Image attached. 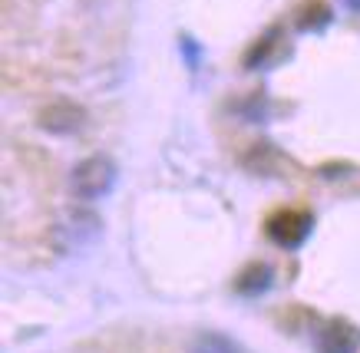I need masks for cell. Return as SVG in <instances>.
Instances as JSON below:
<instances>
[{
    "label": "cell",
    "mask_w": 360,
    "mask_h": 353,
    "mask_svg": "<svg viewBox=\"0 0 360 353\" xmlns=\"http://www.w3.org/2000/svg\"><path fill=\"white\" fill-rule=\"evenodd\" d=\"M112 185H116V162L110 155H89L70 172V188L83 201H96L110 195Z\"/></svg>",
    "instance_id": "cell-1"
},
{
    "label": "cell",
    "mask_w": 360,
    "mask_h": 353,
    "mask_svg": "<svg viewBox=\"0 0 360 353\" xmlns=\"http://www.w3.org/2000/svg\"><path fill=\"white\" fill-rule=\"evenodd\" d=\"M347 4V11H354V13H360V0H344Z\"/></svg>",
    "instance_id": "cell-9"
},
{
    "label": "cell",
    "mask_w": 360,
    "mask_h": 353,
    "mask_svg": "<svg viewBox=\"0 0 360 353\" xmlns=\"http://www.w3.org/2000/svg\"><path fill=\"white\" fill-rule=\"evenodd\" d=\"M330 20H334V11H330L324 0H304L295 11V27L301 34H317V30H324Z\"/></svg>",
    "instance_id": "cell-6"
},
{
    "label": "cell",
    "mask_w": 360,
    "mask_h": 353,
    "mask_svg": "<svg viewBox=\"0 0 360 353\" xmlns=\"http://www.w3.org/2000/svg\"><path fill=\"white\" fill-rule=\"evenodd\" d=\"M192 353H241L229 337H221V333H202L192 347Z\"/></svg>",
    "instance_id": "cell-8"
},
{
    "label": "cell",
    "mask_w": 360,
    "mask_h": 353,
    "mask_svg": "<svg viewBox=\"0 0 360 353\" xmlns=\"http://www.w3.org/2000/svg\"><path fill=\"white\" fill-rule=\"evenodd\" d=\"M317 353H357L360 350V331L350 320H328L314 337Z\"/></svg>",
    "instance_id": "cell-3"
},
{
    "label": "cell",
    "mask_w": 360,
    "mask_h": 353,
    "mask_svg": "<svg viewBox=\"0 0 360 353\" xmlns=\"http://www.w3.org/2000/svg\"><path fill=\"white\" fill-rule=\"evenodd\" d=\"M83 122H86V112L79 109L77 102L70 100H56L50 102L46 109H40V126H44L46 133L53 135H73L83 129Z\"/></svg>",
    "instance_id": "cell-4"
},
{
    "label": "cell",
    "mask_w": 360,
    "mask_h": 353,
    "mask_svg": "<svg viewBox=\"0 0 360 353\" xmlns=\"http://www.w3.org/2000/svg\"><path fill=\"white\" fill-rule=\"evenodd\" d=\"M311 228H314V218L304 208H281V211H274V215H268V221H264L268 238L278 248H288V251L301 248L311 238Z\"/></svg>",
    "instance_id": "cell-2"
},
{
    "label": "cell",
    "mask_w": 360,
    "mask_h": 353,
    "mask_svg": "<svg viewBox=\"0 0 360 353\" xmlns=\"http://www.w3.org/2000/svg\"><path fill=\"white\" fill-rule=\"evenodd\" d=\"M271 287V267L268 265H248L235 281V291L245 294V298H255V294H264Z\"/></svg>",
    "instance_id": "cell-7"
},
{
    "label": "cell",
    "mask_w": 360,
    "mask_h": 353,
    "mask_svg": "<svg viewBox=\"0 0 360 353\" xmlns=\"http://www.w3.org/2000/svg\"><path fill=\"white\" fill-rule=\"evenodd\" d=\"M281 53H284V30L281 27H271V30H264V34L248 46L245 67L248 69H264V67H271Z\"/></svg>",
    "instance_id": "cell-5"
}]
</instances>
